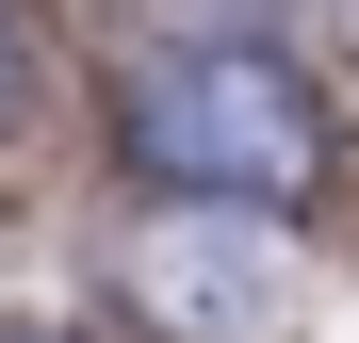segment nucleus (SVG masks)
Masks as SVG:
<instances>
[{"label": "nucleus", "mask_w": 359, "mask_h": 343, "mask_svg": "<svg viewBox=\"0 0 359 343\" xmlns=\"http://www.w3.org/2000/svg\"><path fill=\"white\" fill-rule=\"evenodd\" d=\"M131 147L163 163L196 213H278L327 180V98L278 49H163L131 82Z\"/></svg>", "instance_id": "nucleus-1"}, {"label": "nucleus", "mask_w": 359, "mask_h": 343, "mask_svg": "<svg viewBox=\"0 0 359 343\" xmlns=\"http://www.w3.org/2000/svg\"><path fill=\"white\" fill-rule=\"evenodd\" d=\"M278 278H294V262H278L262 213H163L147 246H131V295H147L163 327H262Z\"/></svg>", "instance_id": "nucleus-2"}]
</instances>
